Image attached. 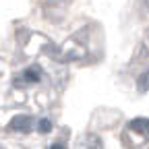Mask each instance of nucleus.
<instances>
[{
	"label": "nucleus",
	"mask_w": 149,
	"mask_h": 149,
	"mask_svg": "<svg viewBox=\"0 0 149 149\" xmlns=\"http://www.w3.org/2000/svg\"><path fill=\"white\" fill-rule=\"evenodd\" d=\"M77 149H102V139L97 135H83L77 141Z\"/></svg>",
	"instance_id": "nucleus-2"
},
{
	"label": "nucleus",
	"mask_w": 149,
	"mask_h": 149,
	"mask_svg": "<svg viewBox=\"0 0 149 149\" xmlns=\"http://www.w3.org/2000/svg\"><path fill=\"white\" fill-rule=\"evenodd\" d=\"M37 128H40V133H50V130H52V122L48 118H42L40 122H37Z\"/></svg>",
	"instance_id": "nucleus-6"
},
{
	"label": "nucleus",
	"mask_w": 149,
	"mask_h": 149,
	"mask_svg": "<svg viewBox=\"0 0 149 149\" xmlns=\"http://www.w3.org/2000/svg\"><path fill=\"white\" fill-rule=\"evenodd\" d=\"M31 124H33V120L29 116H15L8 122V130H15V133H29Z\"/></svg>",
	"instance_id": "nucleus-1"
},
{
	"label": "nucleus",
	"mask_w": 149,
	"mask_h": 149,
	"mask_svg": "<svg viewBox=\"0 0 149 149\" xmlns=\"http://www.w3.org/2000/svg\"><path fill=\"white\" fill-rule=\"evenodd\" d=\"M137 87H139V91H147L149 89V72H143L141 77H139V83H137Z\"/></svg>",
	"instance_id": "nucleus-5"
},
{
	"label": "nucleus",
	"mask_w": 149,
	"mask_h": 149,
	"mask_svg": "<svg viewBox=\"0 0 149 149\" xmlns=\"http://www.w3.org/2000/svg\"><path fill=\"white\" fill-rule=\"evenodd\" d=\"M21 79L25 83H35V81H40V70H35V68H27L23 74H21Z\"/></svg>",
	"instance_id": "nucleus-4"
},
{
	"label": "nucleus",
	"mask_w": 149,
	"mask_h": 149,
	"mask_svg": "<svg viewBox=\"0 0 149 149\" xmlns=\"http://www.w3.org/2000/svg\"><path fill=\"white\" fill-rule=\"evenodd\" d=\"M50 149H64V147H62L60 143H56V145H50Z\"/></svg>",
	"instance_id": "nucleus-7"
},
{
	"label": "nucleus",
	"mask_w": 149,
	"mask_h": 149,
	"mask_svg": "<svg viewBox=\"0 0 149 149\" xmlns=\"http://www.w3.org/2000/svg\"><path fill=\"white\" fill-rule=\"evenodd\" d=\"M128 128L135 130V133H141V135H149V120L147 118H135L128 122Z\"/></svg>",
	"instance_id": "nucleus-3"
}]
</instances>
